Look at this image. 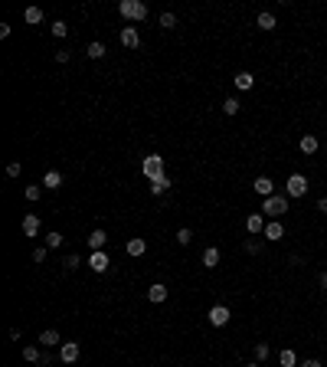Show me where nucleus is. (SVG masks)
<instances>
[{
  "instance_id": "f257e3e1",
  "label": "nucleus",
  "mask_w": 327,
  "mask_h": 367,
  "mask_svg": "<svg viewBox=\"0 0 327 367\" xmlns=\"http://www.w3.org/2000/svg\"><path fill=\"white\" fill-rule=\"evenodd\" d=\"M262 213L271 216V220H282V216L288 213V197H285V193H271V197H265Z\"/></svg>"
},
{
  "instance_id": "f03ea898",
  "label": "nucleus",
  "mask_w": 327,
  "mask_h": 367,
  "mask_svg": "<svg viewBox=\"0 0 327 367\" xmlns=\"http://www.w3.org/2000/svg\"><path fill=\"white\" fill-rule=\"evenodd\" d=\"M118 13L124 20H147V4L144 0H121Z\"/></svg>"
},
{
  "instance_id": "7ed1b4c3",
  "label": "nucleus",
  "mask_w": 327,
  "mask_h": 367,
  "mask_svg": "<svg viewBox=\"0 0 327 367\" xmlns=\"http://www.w3.org/2000/svg\"><path fill=\"white\" fill-rule=\"evenodd\" d=\"M308 187H311V184H308L305 174H291V177L285 181V193H288V197H305Z\"/></svg>"
},
{
  "instance_id": "20e7f679",
  "label": "nucleus",
  "mask_w": 327,
  "mask_h": 367,
  "mask_svg": "<svg viewBox=\"0 0 327 367\" xmlns=\"http://www.w3.org/2000/svg\"><path fill=\"white\" fill-rule=\"evenodd\" d=\"M141 170H144L147 181H157V177L164 174V158H160V154H147L144 164H141Z\"/></svg>"
},
{
  "instance_id": "39448f33",
  "label": "nucleus",
  "mask_w": 327,
  "mask_h": 367,
  "mask_svg": "<svg viewBox=\"0 0 327 367\" xmlns=\"http://www.w3.org/2000/svg\"><path fill=\"white\" fill-rule=\"evenodd\" d=\"M79 357H82L79 341H62V345H59V361H62V364H75Z\"/></svg>"
},
{
  "instance_id": "423d86ee",
  "label": "nucleus",
  "mask_w": 327,
  "mask_h": 367,
  "mask_svg": "<svg viewBox=\"0 0 327 367\" xmlns=\"http://www.w3.org/2000/svg\"><path fill=\"white\" fill-rule=\"evenodd\" d=\"M229 305H213V308H209V325H213V328H226V325H229Z\"/></svg>"
},
{
  "instance_id": "0eeeda50",
  "label": "nucleus",
  "mask_w": 327,
  "mask_h": 367,
  "mask_svg": "<svg viewBox=\"0 0 327 367\" xmlns=\"http://www.w3.org/2000/svg\"><path fill=\"white\" fill-rule=\"evenodd\" d=\"M108 265H112V259L105 256V249L89 253V269H92V272H98V276H102V272H108Z\"/></svg>"
},
{
  "instance_id": "6e6552de",
  "label": "nucleus",
  "mask_w": 327,
  "mask_h": 367,
  "mask_svg": "<svg viewBox=\"0 0 327 367\" xmlns=\"http://www.w3.org/2000/svg\"><path fill=\"white\" fill-rule=\"evenodd\" d=\"M246 230L252 233V236H262V233H265V216L262 213H249L246 216Z\"/></svg>"
},
{
  "instance_id": "1a4fd4ad",
  "label": "nucleus",
  "mask_w": 327,
  "mask_h": 367,
  "mask_svg": "<svg viewBox=\"0 0 327 367\" xmlns=\"http://www.w3.org/2000/svg\"><path fill=\"white\" fill-rule=\"evenodd\" d=\"M121 46H128V50H138V46H141V33H138L134 27H124V30H121Z\"/></svg>"
},
{
  "instance_id": "9d476101",
  "label": "nucleus",
  "mask_w": 327,
  "mask_h": 367,
  "mask_svg": "<svg viewBox=\"0 0 327 367\" xmlns=\"http://www.w3.org/2000/svg\"><path fill=\"white\" fill-rule=\"evenodd\" d=\"M23 236H40V216L36 213L23 216Z\"/></svg>"
},
{
  "instance_id": "9b49d317",
  "label": "nucleus",
  "mask_w": 327,
  "mask_h": 367,
  "mask_svg": "<svg viewBox=\"0 0 327 367\" xmlns=\"http://www.w3.org/2000/svg\"><path fill=\"white\" fill-rule=\"evenodd\" d=\"M105 243H108V233H105V230H92V233H89V249H92V253L105 249Z\"/></svg>"
},
{
  "instance_id": "f8f14e48",
  "label": "nucleus",
  "mask_w": 327,
  "mask_h": 367,
  "mask_svg": "<svg viewBox=\"0 0 327 367\" xmlns=\"http://www.w3.org/2000/svg\"><path fill=\"white\" fill-rule=\"evenodd\" d=\"M255 193H262V197H271V193H275V181H271V177H255Z\"/></svg>"
},
{
  "instance_id": "ddd939ff",
  "label": "nucleus",
  "mask_w": 327,
  "mask_h": 367,
  "mask_svg": "<svg viewBox=\"0 0 327 367\" xmlns=\"http://www.w3.org/2000/svg\"><path fill=\"white\" fill-rule=\"evenodd\" d=\"M147 299H151L154 305H160V302H167V285H164V282H154L151 288H147Z\"/></svg>"
},
{
  "instance_id": "4468645a",
  "label": "nucleus",
  "mask_w": 327,
  "mask_h": 367,
  "mask_svg": "<svg viewBox=\"0 0 327 367\" xmlns=\"http://www.w3.org/2000/svg\"><path fill=\"white\" fill-rule=\"evenodd\" d=\"M265 239H282L285 236V226H282V220H268L265 223V233H262Z\"/></svg>"
},
{
  "instance_id": "2eb2a0df",
  "label": "nucleus",
  "mask_w": 327,
  "mask_h": 367,
  "mask_svg": "<svg viewBox=\"0 0 327 367\" xmlns=\"http://www.w3.org/2000/svg\"><path fill=\"white\" fill-rule=\"evenodd\" d=\"M40 345H43L46 351H49V348H56V345H62L59 331H56V328H49V331H43V334H40Z\"/></svg>"
},
{
  "instance_id": "dca6fc26",
  "label": "nucleus",
  "mask_w": 327,
  "mask_h": 367,
  "mask_svg": "<svg viewBox=\"0 0 327 367\" xmlns=\"http://www.w3.org/2000/svg\"><path fill=\"white\" fill-rule=\"evenodd\" d=\"M128 256H144L147 253V239H141V236H134V239H128Z\"/></svg>"
},
{
  "instance_id": "f3484780",
  "label": "nucleus",
  "mask_w": 327,
  "mask_h": 367,
  "mask_svg": "<svg viewBox=\"0 0 327 367\" xmlns=\"http://www.w3.org/2000/svg\"><path fill=\"white\" fill-rule=\"evenodd\" d=\"M43 187H46V190H59V187H62V174H59V170H46Z\"/></svg>"
},
{
  "instance_id": "a211bd4d",
  "label": "nucleus",
  "mask_w": 327,
  "mask_h": 367,
  "mask_svg": "<svg viewBox=\"0 0 327 367\" xmlns=\"http://www.w3.org/2000/svg\"><path fill=\"white\" fill-rule=\"evenodd\" d=\"M167 190H170V177L167 174H160L157 181H151V193L154 197H160V193H167Z\"/></svg>"
},
{
  "instance_id": "6ab92c4d",
  "label": "nucleus",
  "mask_w": 327,
  "mask_h": 367,
  "mask_svg": "<svg viewBox=\"0 0 327 367\" xmlns=\"http://www.w3.org/2000/svg\"><path fill=\"white\" fill-rule=\"evenodd\" d=\"M232 82H236V89L249 92V89L255 85V76H252V72H236V79H232Z\"/></svg>"
},
{
  "instance_id": "aec40b11",
  "label": "nucleus",
  "mask_w": 327,
  "mask_h": 367,
  "mask_svg": "<svg viewBox=\"0 0 327 367\" xmlns=\"http://www.w3.org/2000/svg\"><path fill=\"white\" fill-rule=\"evenodd\" d=\"M298 148H301V154H314L321 144H317V138H314V135H305V138L298 141Z\"/></svg>"
},
{
  "instance_id": "412c9836",
  "label": "nucleus",
  "mask_w": 327,
  "mask_h": 367,
  "mask_svg": "<svg viewBox=\"0 0 327 367\" xmlns=\"http://www.w3.org/2000/svg\"><path fill=\"white\" fill-rule=\"evenodd\" d=\"M255 27H259V30H265V33H268V30H275V13H259V20H255Z\"/></svg>"
},
{
  "instance_id": "4be33fe9",
  "label": "nucleus",
  "mask_w": 327,
  "mask_h": 367,
  "mask_svg": "<svg viewBox=\"0 0 327 367\" xmlns=\"http://www.w3.org/2000/svg\"><path fill=\"white\" fill-rule=\"evenodd\" d=\"M203 265H206V269H216V265H220V249H216V246H209L206 253H203Z\"/></svg>"
},
{
  "instance_id": "5701e85b",
  "label": "nucleus",
  "mask_w": 327,
  "mask_h": 367,
  "mask_svg": "<svg viewBox=\"0 0 327 367\" xmlns=\"http://www.w3.org/2000/svg\"><path fill=\"white\" fill-rule=\"evenodd\" d=\"M105 43H89V50H85V56H89V59H102L105 56Z\"/></svg>"
},
{
  "instance_id": "b1692460",
  "label": "nucleus",
  "mask_w": 327,
  "mask_h": 367,
  "mask_svg": "<svg viewBox=\"0 0 327 367\" xmlns=\"http://www.w3.org/2000/svg\"><path fill=\"white\" fill-rule=\"evenodd\" d=\"M278 361H282V367H294V364H298V354H294L291 348H285L282 354H278Z\"/></svg>"
},
{
  "instance_id": "393cba45",
  "label": "nucleus",
  "mask_w": 327,
  "mask_h": 367,
  "mask_svg": "<svg viewBox=\"0 0 327 367\" xmlns=\"http://www.w3.org/2000/svg\"><path fill=\"white\" fill-rule=\"evenodd\" d=\"M268 354H271V348L265 345V341H255V364H262Z\"/></svg>"
},
{
  "instance_id": "a878e982",
  "label": "nucleus",
  "mask_w": 327,
  "mask_h": 367,
  "mask_svg": "<svg viewBox=\"0 0 327 367\" xmlns=\"http://www.w3.org/2000/svg\"><path fill=\"white\" fill-rule=\"evenodd\" d=\"M23 20H26V23H43V10H40V7H26Z\"/></svg>"
},
{
  "instance_id": "bb28decb",
  "label": "nucleus",
  "mask_w": 327,
  "mask_h": 367,
  "mask_svg": "<svg viewBox=\"0 0 327 367\" xmlns=\"http://www.w3.org/2000/svg\"><path fill=\"white\" fill-rule=\"evenodd\" d=\"M79 265H82V259H79V256H66V259H62V269H66V272H75V269H79Z\"/></svg>"
},
{
  "instance_id": "cd10ccee",
  "label": "nucleus",
  "mask_w": 327,
  "mask_h": 367,
  "mask_svg": "<svg viewBox=\"0 0 327 367\" xmlns=\"http://www.w3.org/2000/svg\"><path fill=\"white\" fill-rule=\"evenodd\" d=\"M160 27H164V30H174V27H177V17H174L170 10H164V13H160Z\"/></svg>"
},
{
  "instance_id": "c85d7f7f",
  "label": "nucleus",
  "mask_w": 327,
  "mask_h": 367,
  "mask_svg": "<svg viewBox=\"0 0 327 367\" xmlns=\"http://www.w3.org/2000/svg\"><path fill=\"white\" fill-rule=\"evenodd\" d=\"M43 197V184H30L26 187V200H40Z\"/></svg>"
},
{
  "instance_id": "c756f323",
  "label": "nucleus",
  "mask_w": 327,
  "mask_h": 367,
  "mask_svg": "<svg viewBox=\"0 0 327 367\" xmlns=\"http://www.w3.org/2000/svg\"><path fill=\"white\" fill-rule=\"evenodd\" d=\"M46 246H49V249H59V246H62V233H46Z\"/></svg>"
},
{
  "instance_id": "7c9ffc66",
  "label": "nucleus",
  "mask_w": 327,
  "mask_h": 367,
  "mask_svg": "<svg viewBox=\"0 0 327 367\" xmlns=\"http://www.w3.org/2000/svg\"><path fill=\"white\" fill-rule=\"evenodd\" d=\"M242 249H246V253H252V256H259L262 253V243H259V239H246Z\"/></svg>"
},
{
  "instance_id": "2f4dec72",
  "label": "nucleus",
  "mask_w": 327,
  "mask_h": 367,
  "mask_svg": "<svg viewBox=\"0 0 327 367\" xmlns=\"http://www.w3.org/2000/svg\"><path fill=\"white\" fill-rule=\"evenodd\" d=\"M52 36H59V40H62V36H69V27L62 20H56V23H52Z\"/></svg>"
},
{
  "instance_id": "473e14b6",
  "label": "nucleus",
  "mask_w": 327,
  "mask_h": 367,
  "mask_svg": "<svg viewBox=\"0 0 327 367\" xmlns=\"http://www.w3.org/2000/svg\"><path fill=\"white\" fill-rule=\"evenodd\" d=\"M190 239H193V230H186V226H183V230H177V243H180V246H186Z\"/></svg>"
},
{
  "instance_id": "72a5a7b5",
  "label": "nucleus",
  "mask_w": 327,
  "mask_h": 367,
  "mask_svg": "<svg viewBox=\"0 0 327 367\" xmlns=\"http://www.w3.org/2000/svg\"><path fill=\"white\" fill-rule=\"evenodd\" d=\"M223 112H226V115H236V112H239V102H236V99H226V102H223Z\"/></svg>"
},
{
  "instance_id": "f704fd0d",
  "label": "nucleus",
  "mask_w": 327,
  "mask_h": 367,
  "mask_svg": "<svg viewBox=\"0 0 327 367\" xmlns=\"http://www.w3.org/2000/svg\"><path fill=\"white\" fill-rule=\"evenodd\" d=\"M20 161H13V164H7V174H10V177H20Z\"/></svg>"
},
{
  "instance_id": "c9c22d12",
  "label": "nucleus",
  "mask_w": 327,
  "mask_h": 367,
  "mask_svg": "<svg viewBox=\"0 0 327 367\" xmlns=\"http://www.w3.org/2000/svg\"><path fill=\"white\" fill-rule=\"evenodd\" d=\"M33 262H46V249H33Z\"/></svg>"
},
{
  "instance_id": "e433bc0d",
  "label": "nucleus",
  "mask_w": 327,
  "mask_h": 367,
  "mask_svg": "<svg viewBox=\"0 0 327 367\" xmlns=\"http://www.w3.org/2000/svg\"><path fill=\"white\" fill-rule=\"evenodd\" d=\"M301 367H324V364L317 361V357H308V361H301Z\"/></svg>"
},
{
  "instance_id": "4c0bfd02",
  "label": "nucleus",
  "mask_w": 327,
  "mask_h": 367,
  "mask_svg": "<svg viewBox=\"0 0 327 367\" xmlns=\"http://www.w3.org/2000/svg\"><path fill=\"white\" fill-rule=\"evenodd\" d=\"M317 210H321V213H327V197H321V200H317Z\"/></svg>"
},
{
  "instance_id": "58836bf2",
  "label": "nucleus",
  "mask_w": 327,
  "mask_h": 367,
  "mask_svg": "<svg viewBox=\"0 0 327 367\" xmlns=\"http://www.w3.org/2000/svg\"><path fill=\"white\" fill-rule=\"evenodd\" d=\"M317 282H321V288H327V272H321V276H317Z\"/></svg>"
},
{
  "instance_id": "ea45409f",
  "label": "nucleus",
  "mask_w": 327,
  "mask_h": 367,
  "mask_svg": "<svg viewBox=\"0 0 327 367\" xmlns=\"http://www.w3.org/2000/svg\"><path fill=\"white\" fill-rule=\"evenodd\" d=\"M246 367H259V364H246Z\"/></svg>"
}]
</instances>
